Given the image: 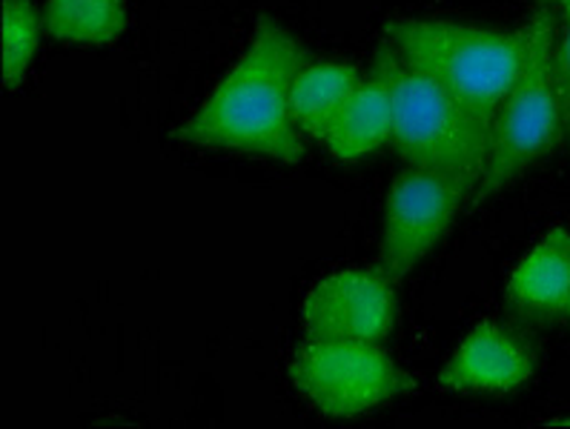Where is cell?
Here are the masks:
<instances>
[{
	"label": "cell",
	"instance_id": "13",
	"mask_svg": "<svg viewBox=\"0 0 570 429\" xmlns=\"http://www.w3.org/2000/svg\"><path fill=\"white\" fill-rule=\"evenodd\" d=\"M41 32H47L43 12L35 7V0H3L0 43H3V87L9 92L21 87L27 78L41 47Z\"/></svg>",
	"mask_w": 570,
	"mask_h": 429
},
{
	"label": "cell",
	"instance_id": "16",
	"mask_svg": "<svg viewBox=\"0 0 570 429\" xmlns=\"http://www.w3.org/2000/svg\"><path fill=\"white\" fill-rule=\"evenodd\" d=\"M564 316H568V318H570V298H568V309H564Z\"/></svg>",
	"mask_w": 570,
	"mask_h": 429
},
{
	"label": "cell",
	"instance_id": "14",
	"mask_svg": "<svg viewBox=\"0 0 570 429\" xmlns=\"http://www.w3.org/2000/svg\"><path fill=\"white\" fill-rule=\"evenodd\" d=\"M553 89H557L559 112H562L564 138L570 141V12H557V38H553Z\"/></svg>",
	"mask_w": 570,
	"mask_h": 429
},
{
	"label": "cell",
	"instance_id": "1",
	"mask_svg": "<svg viewBox=\"0 0 570 429\" xmlns=\"http://www.w3.org/2000/svg\"><path fill=\"white\" fill-rule=\"evenodd\" d=\"M307 49L273 18H258L253 41L207 101L175 129L189 147L233 149L282 163L304 161V134L293 123L289 89Z\"/></svg>",
	"mask_w": 570,
	"mask_h": 429
},
{
	"label": "cell",
	"instance_id": "8",
	"mask_svg": "<svg viewBox=\"0 0 570 429\" xmlns=\"http://www.w3.org/2000/svg\"><path fill=\"white\" fill-rule=\"evenodd\" d=\"M533 356L510 329L493 321L473 327L456 352L439 372V387L448 392H482V396H508L530 381Z\"/></svg>",
	"mask_w": 570,
	"mask_h": 429
},
{
	"label": "cell",
	"instance_id": "7",
	"mask_svg": "<svg viewBox=\"0 0 570 429\" xmlns=\"http://www.w3.org/2000/svg\"><path fill=\"white\" fill-rule=\"evenodd\" d=\"M396 323V292L382 269H342L304 298V332L316 341L382 343Z\"/></svg>",
	"mask_w": 570,
	"mask_h": 429
},
{
	"label": "cell",
	"instance_id": "10",
	"mask_svg": "<svg viewBox=\"0 0 570 429\" xmlns=\"http://www.w3.org/2000/svg\"><path fill=\"white\" fill-rule=\"evenodd\" d=\"M570 298V229L557 227L519 261L508 281V303L519 316L553 321Z\"/></svg>",
	"mask_w": 570,
	"mask_h": 429
},
{
	"label": "cell",
	"instance_id": "3",
	"mask_svg": "<svg viewBox=\"0 0 570 429\" xmlns=\"http://www.w3.org/2000/svg\"><path fill=\"white\" fill-rule=\"evenodd\" d=\"M522 69L490 123L482 174H479L470 203H482L502 192L530 163L557 147L564 134L553 72H550L557 9L537 0V9L522 29Z\"/></svg>",
	"mask_w": 570,
	"mask_h": 429
},
{
	"label": "cell",
	"instance_id": "4",
	"mask_svg": "<svg viewBox=\"0 0 570 429\" xmlns=\"http://www.w3.org/2000/svg\"><path fill=\"white\" fill-rule=\"evenodd\" d=\"M384 58L393 89V147L407 167L459 174L476 189L484 163V141L453 98L419 69L407 67L390 43Z\"/></svg>",
	"mask_w": 570,
	"mask_h": 429
},
{
	"label": "cell",
	"instance_id": "5",
	"mask_svg": "<svg viewBox=\"0 0 570 429\" xmlns=\"http://www.w3.org/2000/svg\"><path fill=\"white\" fill-rule=\"evenodd\" d=\"M289 378L318 412L356 418L416 389L379 343L307 338L289 358Z\"/></svg>",
	"mask_w": 570,
	"mask_h": 429
},
{
	"label": "cell",
	"instance_id": "11",
	"mask_svg": "<svg viewBox=\"0 0 570 429\" xmlns=\"http://www.w3.org/2000/svg\"><path fill=\"white\" fill-rule=\"evenodd\" d=\"M362 83V72L353 63L316 61L304 63L289 89V112L298 132L309 141L324 143L350 94Z\"/></svg>",
	"mask_w": 570,
	"mask_h": 429
},
{
	"label": "cell",
	"instance_id": "6",
	"mask_svg": "<svg viewBox=\"0 0 570 429\" xmlns=\"http://www.w3.org/2000/svg\"><path fill=\"white\" fill-rule=\"evenodd\" d=\"M473 198V183L439 169L407 167L390 183L384 201L376 269L402 281L433 252L462 203Z\"/></svg>",
	"mask_w": 570,
	"mask_h": 429
},
{
	"label": "cell",
	"instance_id": "9",
	"mask_svg": "<svg viewBox=\"0 0 570 429\" xmlns=\"http://www.w3.org/2000/svg\"><path fill=\"white\" fill-rule=\"evenodd\" d=\"M390 141H393V89H390L384 58L376 52L367 78H362L356 92L350 94L347 107L338 114L336 127L330 129L324 147L336 161L353 163Z\"/></svg>",
	"mask_w": 570,
	"mask_h": 429
},
{
	"label": "cell",
	"instance_id": "15",
	"mask_svg": "<svg viewBox=\"0 0 570 429\" xmlns=\"http://www.w3.org/2000/svg\"><path fill=\"white\" fill-rule=\"evenodd\" d=\"M539 3H548V7H553L557 12H570V0H539Z\"/></svg>",
	"mask_w": 570,
	"mask_h": 429
},
{
	"label": "cell",
	"instance_id": "17",
	"mask_svg": "<svg viewBox=\"0 0 570 429\" xmlns=\"http://www.w3.org/2000/svg\"><path fill=\"white\" fill-rule=\"evenodd\" d=\"M564 423H570V421H564Z\"/></svg>",
	"mask_w": 570,
	"mask_h": 429
},
{
	"label": "cell",
	"instance_id": "12",
	"mask_svg": "<svg viewBox=\"0 0 570 429\" xmlns=\"http://www.w3.org/2000/svg\"><path fill=\"white\" fill-rule=\"evenodd\" d=\"M43 29L72 47H109L127 29V0H47Z\"/></svg>",
	"mask_w": 570,
	"mask_h": 429
},
{
	"label": "cell",
	"instance_id": "2",
	"mask_svg": "<svg viewBox=\"0 0 570 429\" xmlns=\"http://www.w3.org/2000/svg\"><path fill=\"white\" fill-rule=\"evenodd\" d=\"M384 34L407 67L433 78L462 107L488 147L490 123L522 69V29L502 32L433 18H396Z\"/></svg>",
	"mask_w": 570,
	"mask_h": 429
}]
</instances>
